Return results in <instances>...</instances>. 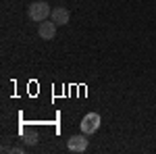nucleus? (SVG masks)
<instances>
[{
  "instance_id": "nucleus-1",
  "label": "nucleus",
  "mask_w": 156,
  "mask_h": 154,
  "mask_svg": "<svg viewBox=\"0 0 156 154\" xmlns=\"http://www.w3.org/2000/svg\"><path fill=\"white\" fill-rule=\"evenodd\" d=\"M27 15H29V19H31V21L42 23V21H46L50 15H52V9H50L48 2H44V0H36V2H31V4H29Z\"/></svg>"
},
{
  "instance_id": "nucleus-2",
  "label": "nucleus",
  "mask_w": 156,
  "mask_h": 154,
  "mask_svg": "<svg viewBox=\"0 0 156 154\" xmlns=\"http://www.w3.org/2000/svg\"><path fill=\"white\" fill-rule=\"evenodd\" d=\"M100 115L98 113H87L83 119H81V123H79V129H81V133H85V135H92V133H96L98 129H100Z\"/></svg>"
},
{
  "instance_id": "nucleus-3",
  "label": "nucleus",
  "mask_w": 156,
  "mask_h": 154,
  "mask_svg": "<svg viewBox=\"0 0 156 154\" xmlns=\"http://www.w3.org/2000/svg\"><path fill=\"white\" fill-rule=\"evenodd\" d=\"M67 150L73 154H81L87 150V135L81 133V135H71L67 140Z\"/></svg>"
},
{
  "instance_id": "nucleus-4",
  "label": "nucleus",
  "mask_w": 156,
  "mask_h": 154,
  "mask_svg": "<svg viewBox=\"0 0 156 154\" xmlns=\"http://www.w3.org/2000/svg\"><path fill=\"white\" fill-rule=\"evenodd\" d=\"M37 36L42 38V40H54V36H56V23L52 21V19H46V21H42V23L37 25Z\"/></svg>"
},
{
  "instance_id": "nucleus-5",
  "label": "nucleus",
  "mask_w": 156,
  "mask_h": 154,
  "mask_svg": "<svg viewBox=\"0 0 156 154\" xmlns=\"http://www.w3.org/2000/svg\"><path fill=\"white\" fill-rule=\"evenodd\" d=\"M50 19H52L56 25H67V23H69V19H71V13L67 11L65 6H54V9H52V15H50Z\"/></svg>"
},
{
  "instance_id": "nucleus-6",
  "label": "nucleus",
  "mask_w": 156,
  "mask_h": 154,
  "mask_svg": "<svg viewBox=\"0 0 156 154\" xmlns=\"http://www.w3.org/2000/svg\"><path fill=\"white\" fill-rule=\"evenodd\" d=\"M25 144H27V146H34V144L37 142V133L36 131H31V133H27V135H25V140H23Z\"/></svg>"
},
{
  "instance_id": "nucleus-7",
  "label": "nucleus",
  "mask_w": 156,
  "mask_h": 154,
  "mask_svg": "<svg viewBox=\"0 0 156 154\" xmlns=\"http://www.w3.org/2000/svg\"><path fill=\"white\" fill-rule=\"evenodd\" d=\"M9 152H15V154H23L25 148L23 146H12V148H9Z\"/></svg>"
}]
</instances>
